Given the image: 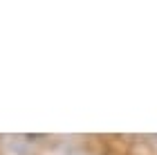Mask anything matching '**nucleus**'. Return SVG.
<instances>
[]
</instances>
